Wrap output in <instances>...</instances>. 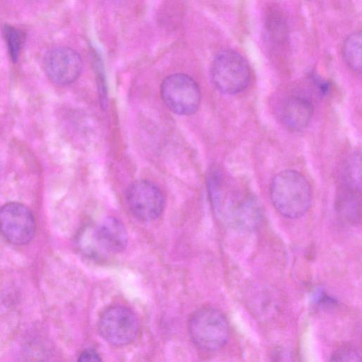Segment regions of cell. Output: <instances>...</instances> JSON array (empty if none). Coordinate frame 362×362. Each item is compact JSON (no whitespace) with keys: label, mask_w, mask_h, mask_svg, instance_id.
<instances>
[{"label":"cell","mask_w":362,"mask_h":362,"mask_svg":"<svg viewBox=\"0 0 362 362\" xmlns=\"http://www.w3.org/2000/svg\"><path fill=\"white\" fill-rule=\"evenodd\" d=\"M270 197L276 210L288 218H298L308 211L312 190L308 180L299 172L284 170L271 182Z\"/></svg>","instance_id":"7a4b0ae2"},{"label":"cell","mask_w":362,"mask_h":362,"mask_svg":"<svg viewBox=\"0 0 362 362\" xmlns=\"http://www.w3.org/2000/svg\"><path fill=\"white\" fill-rule=\"evenodd\" d=\"M79 361H101L99 354L94 349H88L83 351L78 356Z\"/></svg>","instance_id":"e0dca14e"},{"label":"cell","mask_w":362,"mask_h":362,"mask_svg":"<svg viewBox=\"0 0 362 362\" xmlns=\"http://www.w3.org/2000/svg\"><path fill=\"white\" fill-rule=\"evenodd\" d=\"M127 203L132 214L143 221L156 219L161 214L164 197L160 189L148 180H137L127 191Z\"/></svg>","instance_id":"ba28073f"},{"label":"cell","mask_w":362,"mask_h":362,"mask_svg":"<svg viewBox=\"0 0 362 362\" xmlns=\"http://www.w3.org/2000/svg\"><path fill=\"white\" fill-rule=\"evenodd\" d=\"M189 337L199 349L213 352L221 349L228 343L230 327L225 315L212 307L195 311L188 322Z\"/></svg>","instance_id":"3957f363"},{"label":"cell","mask_w":362,"mask_h":362,"mask_svg":"<svg viewBox=\"0 0 362 362\" xmlns=\"http://www.w3.org/2000/svg\"><path fill=\"white\" fill-rule=\"evenodd\" d=\"M80 54L67 47H56L44 58V68L48 78L55 84L66 86L76 81L82 71Z\"/></svg>","instance_id":"9c48e42d"},{"label":"cell","mask_w":362,"mask_h":362,"mask_svg":"<svg viewBox=\"0 0 362 362\" xmlns=\"http://www.w3.org/2000/svg\"><path fill=\"white\" fill-rule=\"evenodd\" d=\"M212 82L220 92L235 94L243 90L250 78L249 65L245 58L233 50L220 52L211 67Z\"/></svg>","instance_id":"277c9868"},{"label":"cell","mask_w":362,"mask_h":362,"mask_svg":"<svg viewBox=\"0 0 362 362\" xmlns=\"http://www.w3.org/2000/svg\"><path fill=\"white\" fill-rule=\"evenodd\" d=\"M4 35L10 57L15 62L18 61L23 47L25 40L24 34L20 30L11 25H6L4 27Z\"/></svg>","instance_id":"9a60e30c"},{"label":"cell","mask_w":362,"mask_h":362,"mask_svg":"<svg viewBox=\"0 0 362 362\" xmlns=\"http://www.w3.org/2000/svg\"><path fill=\"white\" fill-rule=\"evenodd\" d=\"M208 185L215 212L223 221L236 229L247 231L259 227L263 213L253 195L228 184L217 170L209 175Z\"/></svg>","instance_id":"6da1fadb"},{"label":"cell","mask_w":362,"mask_h":362,"mask_svg":"<svg viewBox=\"0 0 362 362\" xmlns=\"http://www.w3.org/2000/svg\"><path fill=\"white\" fill-rule=\"evenodd\" d=\"M35 230L34 216L24 204L10 202L0 208V233L8 243L27 244L33 239Z\"/></svg>","instance_id":"52a82bcc"},{"label":"cell","mask_w":362,"mask_h":362,"mask_svg":"<svg viewBox=\"0 0 362 362\" xmlns=\"http://www.w3.org/2000/svg\"><path fill=\"white\" fill-rule=\"evenodd\" d=\"M340 174L341 186L361 189L360 153L355 152L346 158Z\"/></svg>","instance_id":"5bb4252c"},{"label":"cell","mask_w":362,"mask_h":362,"mask_svg":"<svg viewBox=\"0 0 362 362\" xmlns=\"http://www.w3.org/2000/svg\"><path fill=\"white\" fill-rule=\"evenodd\" d=\"M161 98L166 106L180 115H189L199 108L201 92L196 81L184 74L167 76L160 86Z\"/></svg>","instance_id":"5b68a950"},{"label":"cell","mask_w":362,"mask_h":362,"mask_svg":"<svg viewBox=\"0 0 362 362\" xmlns=\"http://www.w3.org/2000/svg\"><path fill=\"white\" fill-rule=\"evenodd\" d=\"M93 238L102 250L117 253L127 245V233L119 220L115 217H107L96 226L93 232Z\"/></svg>","instance_id":"30bf717a"},{"label":"cell","mask_w":362,"mask_h":362,"mask_svg":"<svg viewBox=\"0 0 362 362\" xmlns=\"http://www.w3.org/2000/svg\"><path fill=\"white\" fill-rule=\"evenodd\" d=\"M98 326L101 337L116 346L131 343L139 328L136 314L123 305H112L105 309L100 316Z\"/></svg>","instance_id":"8992f818"},{"label":"cell","mask_w":362,"mask_h":362,"mask_svg":"<svg viewBox=\"0 0 362 362\" xmlns=\"http://www.w3.org/2000/svg\"><path fill=\"white\" fill-rule=\"evenodd\" d=\"M330 360L334 361H361V353L354 346L344 344L333 351Z\"/></svg>","instance_id":"2e32d148"},{"label":"cell","mask_w":362,"mask_h":362,"mask_svg":"<svg viewBox=\"0 0 362 362\" xmlns=\"http://www.w3.org/2000/svg\"><path fill=\"white\" fill-rule=\"evenodd\" d=\"M313 112V105L309 100L294 95L284 102L281 108V119L288 129L300 131L309 124Z\"/></svg>","instance_id":"8fae6325"},{"label":"cell","mask_w":362,"mask_h":362,"mask_svg":"<svg viewBox=\"0 0 362 362\" xmlns=\"http://www.w3.org/2000/svg\"><path fill=\"white\" fill-rule=\"evenodd\" d=\"M361 33L356 32L348 36L342 47V54L346 64L356 72L361 71Z\"/></svg>","instance_id":"4fadbf2b"},{"label":"cell","mask_w":362,"mask_h":362,"mask_svg":"<svg viewBox=\"0 0 362 362\" xmlns=\"http://www.w3.org/2000/svg\"><path fill=\"white\" fill-rule=\"evenodd\" d=\"M336 211L346 223L357 225L361 222V189L340 186L335 201Z\"/></svg>","instance_id":"7c38bea8"}]
</instances>
